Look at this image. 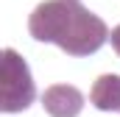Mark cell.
<instances>
[{
    "label": "cell",
    "instance_id": "5",
    "mask_svg": "<svg viewBox=\"0 0 120 117\" xmlns=\"http://www.w3.org/2000/svg\"><path fill=\"white\" fill-rule=\"evenodd\" d=\"M109 42H112V50L120 56V25H117V28H112V33H109Z\"/></svg>",
    "mask_w": 120,
    "mask_h": 117
},
{
    "label": "cell",
    "instance_id": "3",
    "mask_svg": "<svg viewBox=\"0 0 120 117\" xmlns=\"http://www.w3.org/2000/svg\"><path fill=\"white\" fill-rule=\"evenodd\" d=\"M39 100L50 117H78L84 109V95L73 84H53L42 92Z\"/></svg>",
    "mask_w": 120,
    "mask_h": 117
},
{
    "label": "cell",
    "instance_id": "2",
    "mask_svg": "<svg viewBox=\"0 0 120 117\" xmlns=\"http://www.w3.org/2000/svg\"><path fill=\"white\" fill-rule=\"evenodd\" d=\"M36 84L28 70V61L17 50L6 48L0 53V109L6 114H17L34 106Z\"/></svg>",
    "mask_w": 120,
    "mask_h": 117
},
{
    "label": "cell",
    "instance_id": "1",
    "mask_svg": "<svg viewBox=\"0 0 120 117\" xmlns=\"http://www.w3.org/2000/svg\"><path fill=\"white\" fill-rule=\"evenodd\" d=\"M28 33L36 42L59 45L67 56H92L109 39L106 22L81 0H45L28 17Z\"/></svg>",
    "mask_w": 120,
    "mask_h": 117
},
{
    "label": "cell",
    "instance_id": "4",
    "mask_svg": "<svg viewBox=\"0 0 120 117\" xmlns=\"http://www.w3.org/2000/svg\"><path fill=\"white\" fill-rule=\"evenodd\" d=\"M90 103L98 112H117L120 114V75H115V73L98 75L90 89Z\"/></svg>",
    "mask_w": 120,
    "mask_h": 117
}]
</instances>
